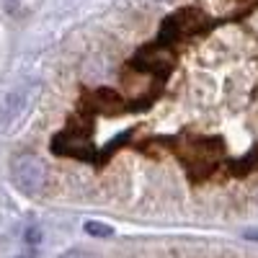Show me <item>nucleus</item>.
I'll return each instance as SVG.
<instances>
[{
    "instance_id": "nucleus-1",
    "label": "nucleus",
    "mask_w": 258,
    "mask_h": 258,
    "mask_svg": "<svg viewBox=\"0 0 258 258\" xmlns=\"http://www.w3.org/2000/svg\"><path fill=\"white\" fill-rule=\"evenodd\" d=\"M11 176H13L16 186L24 194L36 197V194H41V188H44V183H47V168H44V163H41L36 155L24 153V155H18L13 160Z\"/></svg>"
},
{
    "instance_id": "nucleus-2",
    "label": "nucleus",
    "mask_w": 258,
    "mask_h": 258,
    "mask_svg": "<svg viewBox=\"0 0 258 258\" xmlns=\"http://www.w3.org/2000/svg\"><path fill=\"white\" fill-rule=\"evenodd\" d=\"M202 21H204V18H202L197 11H191V8L178 11L176 16H170L165 24H163V29H160V44H173L176 39L191 34L194 29L202 24Z\"/></svg>"
},
{
    "instance_id": "nucleus-3",
    "label": "nucleus",
    "mask_w": 258,
    "mask_h": 258,
    "mask_svg": "<svg viewBox=\"0 0 258 258\" xmlns=\"http://www.w3.org/2000/svg\"><path fill=\"white\" fill-rule=\"evenodd\" d=\"M52 150L57 155H70V158H91V140L85 135H75V132H62L54 137Z\"/></svg>"
},
{
    "instance_id": "nucleus-4",
    "label": "nucleus",
    "mask_w": 258,
    "mask_h": 258,
    "mask_svg": "<svg viewBox=\"0 0 258 258\" xmlns=\"http://www.w3.org/2000/svg\"><path fill=\"white\" fill-rule=\"evenodd\" d=\"M135 68H140L142 73H168L170 64H173V57L168 54V49H158V47H150L142 49L135 59H132Z\"/></svg>"
},
{
    "instance_id": "nucleus-5",
    "label": "nucleus",
    "mask_w": 258,
    "mask_h": 258,
    "mask_svg": "<svg viewBox=\"0 0 258 258\" xmlns=\"http://www.w3.org/2000/svg\"><path fill=\"white\" fill-rule=\"evenodd\" d=\"M41 243H44V230H41L39 225H34V222H31V225L24 230V245H26L29 250H34V253H36Z\"/></svg>"
},
{
    "instance_id": "nucleus-6",
    "label": "nucleus",
    "mask_w": 258,
    "mask_h": 258,
    "mask_svg": "<svg viewBox=\"0 0 258 258\" xmlns=\"http://www.w3.org/2000/svg\"><path fill=\"white\" fill-rule=\"evenodd\" d=\"M83 230L88 232L91 238H111V235H114V227L103 225V222H96V220H88L83 225Z\"/></svg>"
},
{
    "instance_id": "nucleus-7",
    "label": "nucleus",
    "mask_w": 258,
    "mask_h": 258,
    "mask_svg": "<svg viewBox=\"0 0 258 258\" xmlns=\"http://www.w3.org/2000/svg\"><path fill=\"white\" fill-rule=\"evenodd\" d=\"M243 238H245V240H255V243H258V227L245 230V232H243Z\"/></svg>"
},
{
    "instance_id": "nucleus-8",
    "label": "nucleus",
    "mask_w": 258,
    "mask_h": 258,
    "mask_svg": "<svg viewBox=\"0 0 258 258\" xmlns=\"http://www.w3.org/2000/svg\"><path fill=\"white\" fill-rule=\"evenodd\" d=\"M59 258H91V255H85V253H80V250H70V253H62Z\"/></svg>"
}]
</instances>
